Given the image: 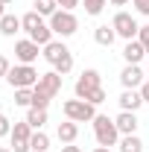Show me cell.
<instances>
[{"label":"cell","mask_w":149,"mask_h":152,"mask_svg":"<svg viewBox=\"0 0 149 152\" xmlns=\"http://www.w3.org/2000/svg\"><path fill=\"white\" fill-rule=\"evenodd\" d=\"M0 3H6V6H12V3H15V0H0Z\"/></svg>","instance_id":"obj_37"},{"label":"cell","mask_w":149,"mask_h":152,"mask_svg":"<svg viewBox=\"0 0 149 152\" xmlns=\"http://www.w3.org/2000/svg\"><path fill=\"white\" fill-rule=\"evenodd\" d=\"M120 111H137L140 105H143V96H140V91H126L123 88V94H120Z\"/></svg>","instance_id":"obj_13"},{"label":"cell","mask_w":149,"mask_h":152,"mask_svg":"<svg viewBox=\"0 0 149 152\" xmlns=\"http://www.w3.org/2000/svg\"><path fill=\"white\" fill-rule=\"evenodd\" d=\"M32 6H35L38 15H41V18H47V20H50V18L58 12V3H56V0H35Z\"/></svg>","instance_id":"obj_22"},{"label":"cell","mask_w":149,"mask_h":152,"mask_svg":"<svg viewBox=\"0 0 149 152\" xmlns=\"http://www.w3.org/2000/svg\"><path fill=\"white\" fill-rule=\"evenodd\" d=\"M9 70H12V64H9V58L0 53V79H6L9 76Z\"/></svg>","instance_id":"obj_29"},{"label":"cell","mask_w":149,"mask_h":152,"mask_svg":"<svg viewBox=\"0 0 149 152\" xmlns=\"http://www.w3.org/2000/svg\"><path fill=\"white\" fill-rule=\"evenodd\" d=\"M93 152H111V146H96Z\"/></svg>","instance_id":"obj_35"},{"label":"cell","mask_w":149,"mask_h":152,"mask_svg":"<svg viewBox=\"0 0 149 152\" xmlns=\"http://www.w3.org/2000/svg\"><path fill=\"white\" fill-rule=\"evenodd\" d=\"M0 152H12V149H0Z\"/></svg>","instance_id":"obj_38"},{"label":"cell","mask_w":149,"mask_h":152,"mask_svg":"<svg viewBox=\"0 0 149 152\" xmlns=\"http://www.w3.org/2000/svg\"><path fill=\"white\" fill-rule=\"evenodd\" d=\"M41 56L47 58V64H50L56 73H61V76H67L70 70H73V53L67 50V44H64V41H56V38H53V41L44 47V53H41Z\"/></svg>","instance_id":"obj_1"},{"label":"cell","mask_w":149,"mask_h":152,"mask_svg":"<svg viewBox=\"0 0 149 152\" xmlns=\"http://www.w3.org/2000/svg\"><path fill=\"white\" fill-rule=\"evenodd\" d=\"M20 29H23V26H20L18 15H3V18H0V35L3 38H15Z\"/></svg>","instance_id":"obj_15"},{"label":"cell","mask_w":149,"mask_h":152,"mask_svg":"<svg viewBox=\"0 0 149 152\" xmlns=\"http://www.w3.org/2000/svg\"><path fill=\"white\" fill-rule=\"evenodd\" d=\"M61 152H82V149H79V146H73V143H64V146H61Z\"/></svg>","instance_id":"obj_33"},{"label":"cell","mask_w":149,"mask_h":152,"mask_svg":"<svg viewBox=\"0 0 149 152\" xmlns=\"http://www.w3.org/2000/svg\"><path fill=\"white\" fill-rule=\"evenodd\" d=\"M6 134H12V120L6 114H0V137H6Z\"/></svg>","instance_id":"obj_28"},{"label":"cell","mask_w":149,"mask_h":152,"mask_svg":"<svg viewBox=\"0 0 149 152\" xmlns=\"http://www.w3.org/2000/svg\"><path fill=\"white\" fill-rule=\"evenodd\" d=\"M50 23V29H53V35H61V38H70L79 29V20H76L73 12H67V9H58L53 18L47 20Z\"/></svg>","instance_id":"obj_5"},{"label":"cell","mask_w":149,"mask_h":152,"mask_svg":"<svg viewBox=\"0 0 149 152\" xmlns=\"http://www.w3.org/2000/svg\"><path fill=\"white\" fill-rule=\"evenodd\" d=\"M146 56V50H143V44L134 38V41H126V47H123V58H126V64H140Z\"/></svg>","instance_id":"obj_12"},{"label":"cell","mask_w":149,"mask_h":152,"mask_svg":"<svg viewBox=\"0 0 149 152\" xmlns=\"http://www.w3.org/2000/svg\"><path fill=\"white\" fill-rule=\"evenodd\" d=\"M61 82H64V76L56 73V70H47V73H41V79H38V91H44V94L50 96H58V91H61Z\"/></svg>","instance_id":"obj_10"},{"label":"cell","mask_w":149,"mask_h":152,"mask_svg":"<svg viewBox=\"0 0 149 152\" xmlns=\"http://www.w3.org/2000/svg\"><path fill=\"white\" fill-rule=\"evenodd\" d=\"M88 102H91V105H102V102H105V88H96V91L88 96Z\"/></svg>","instance_id":"obj_27"},{"label":"cell","mask_w":149,"mask_h":152,"mask_svg":"<svg viewBox=\"0 0 149 152\" xmlns=\"http://www.w3.org/2000/svg\"><path fill=\"white\" fill-rule=\"evenodd\" d=\"M61 111H64V117L67 120H73V123H91L93 117H96V105H91V102H85V99H67L64 105H61Z\"/></svg>","instance_id":"obj_3"},{"label":"cell","mask_w":149,"mask_h":152,"mask_svg":"<svg viewBox=\"0 0 149 152\" xmlns=\"http://www.w3.org/2000/svg\"><path fill=\"white\" fill-rule=\"evenodd\" d=\"M114 123H117V129H120V134H137V111H120L117 117H114Z\"/></svg>","instance_id":"obj_11"},{"label":"cell","mask_w":149,"mask_h":152,"mask_svg":"<svg viewBox=\"0 0 149 152\" xmlns=\"http://www.w3.org/2000/svg\"><path fill=\"white\" fill-rule=\"evenodd\" d=\"M146 76H149V70H146Z\"/></svg>","instance_id":"obj_39"},{"label":"cell","mask_w":149,"mask_h":152,"mask_svg":"<svg viewBox=\"0 0 149 152\" xmlns=\"http://www.w3.org/2000/svg\"><path fill=\"white\" fill-rule=\"evenodd\" d=\"M15 105L32 108V88H15Z\"/></svg>","instance_id":"obj_23"},{"label":"cell","mask_w":149,"mask_h":152,"mask_svg":"<svg viewBox=\"0 0 149 152\" xmlns=\"http://www.w3.org/2000/svg\"><path fill=\"white\" fill-rule=\"evenodd\" d=\"M96 88H102V76H99V70H93V67L82 70L79 79H76V85H73L76 96H79V99H85V102H88V96H91Z\"/></svg>","instance_id":"obj_6"},{"label":"cell","mask_w":149,"mask_h":152,"mask_svg":"<svg viewBox=\"0 0 149 152\" xmlns=\"http://www.w3.org/2000/svg\"><path fill=\"white\" fill-rule=\"evenodd\" d=\"M117 146H120V152H143V140L137 134H123Z\"/></svg>","instance_id":"obj_20"},{"label":"cell","mask_w":149,"mask_h":152,"mask_svg":"<svg viewBox=\"0 0 149 152\" xmlns=\"http://www.w3.org/2000/svg\"><path fill=\"white\" fill-rule=\"evenodd\" d=\"M82 6H85V12L91 18H96V15H102V9L108 6V0H82Z\"/></svg>","instance_id":"obj_24"},{"label":"cell","mask_w":149,"mask_h":152,"mask_svg":"<svg viewBox=\"0 0 149 152\" xmlns=\"http://www.w3.org/2000/svg\"><path fill=\"white\" fill-rule=\"evenodd\" d=\"M111 26H114V32L123 38V41H134L137 38V29H140V23L134 20V15H129V12H117L111 20Z\"/></svg>","instance_id":"obj_7"},{"label":"cell","mask_w":149,"mask_h":152,"mask_svg":"<svg viewBox=\"0 0 149 152\" xmlns=\"http://www.w3.org/2000/svg\"><path fill=\"white\" fill-rule=\"evenodd\" d=\"M58 6H61V9H67V12H73L76 6H79V3H82V0H56Z\"/></svg>","instance_id":"obj_31"},{"label":"cell","mask_w":149,"mask_h":152,"mask_svg":"<svg viewBox=\"0 0 149 152\" xmlns=\"http://www.w3.org/2000/svg\"><path fill=\"white\" fill-rule=\"evenodd\" d=\"M131 6H134L140 15H149V0H131Z\"/></svg>","instance_id":"obj_30"},{"label":"cell","mask_w":149,"mask_h":152,"mask_svg":"<svg viewBox=\"0 0 149 152\" xmlns=\"http://www.w3.org/2000/svg\"><path fill=\"white\" fill-rule=\"evenodd\" d=\"M50 99H53L50 94H44V91L32 88V108H47V105H50Z\"/></svg>","instance_id":"obj_25"},{"label":"cell","mask_w":149,"mask_h":152,"mask_svg":"<svg viewBox=\"0 0 149 152\" xmlns=\"http://www.w3.org/2000/svg\"><path fill=\"white\" fill-rule=\"evenodd\" d=\"M15 58H18L20 64H32V61L38 58V44L32 41V38L15 41Z\"/></svg>","instance_id":"obj_9"},{"label":"cell","mask_w":149,"mask_h":152,"mask_svg":"<svg viewBox=\"0 0 149 152\" xmlns=\"http://www.w3.org/2000/svg\"><path fill=\"white\" fill-rule=\"evenodd\" d=\"M137 91H140V96H143V102H149V76H146V82H143Z\"/></svg>","instance_id":"obj_32"},{"label":"cell","mask_w":149,"mask_h":152,"mask_svg":"<svg viewBox=\"0 0 149 152\" xmlns=\"http://www.w3.org/2000/svg\"><path fill=\"white\" fill-rule=\"evenodd\" d=\"M29 149H32V152H47V149H50V134L44 132V129L32 132V137H29Z\"/></svg>","instance_id":"obj_19"},{"label":"cell","mask_w":149,"mask_h":152,"mask_svg":"<svg viewBox=\"0 0 149 152\" xmlns=\"http://www.w3.org/2000/svg\"><path fill=\"white\" fill-rule=\"evenodd\" d=\"M26 123L32 126V129H44V123H47V108H29L26 111Z\"/></svg>","instance_id":"obj_21"},{"label":"cell","mask_w":149,"mask_h":152,"mask_svg":"<svg viewBox=\"0 0 149 152\" xmlns=\"http://www.w3.org/2000/svg\"><path fill=\"white\" fill-rule=\"evenodd\" d=\"M38 79H41V73H38L32 64H15L9 70V76H6V82L12 88H35Z\"/></svg>","instance_id":"obj_4"},{"label":"cell","mask_w":149,"mask_h":152,"mask_svg":"<svg viewBox=\"0 0 149 152\" xmlns=\"http://www.w3.org/2000/svg\"><path fill=\"white\" fill-rule=\"evenodd\" d=\"M93 126V137H96V143L99 146H114V143H120V129H117V123H114L111 117H105V114H96L91 120Z\"/></svg>","instance_id":"obj_2"},{"label":"cell","mask_w":149,"mask_h":152,"mask_svg":"<svg viewBox=\"0 0 149 152\" xmlns=\"http://www.w3.org/2000/svg\"><path fill=\"white\" fill-rule=\"evenodd\" d=\"M114 38H117V32H114V26H111V23H99V26L93 29V41H96L99 47H111V44H114Z\"/></svg>","instance_id":"obj_16"},{"label":"cell","mask_w":149,"mask_h":152,"mask_svg":"<svg viewBox=\"0 0 149 152\" xmlns=\"http://www.w3.org/2000/svg\"><path fill=\"white\" fill-rule=\"evenodd\" d=\"M111 6H126V3H131V0H108Z\"/></svg>","instance_id":"obj_34"},{"label":"cell","mask_w":149,"mask_h":152,"mask_svg":"<svg viewBox=\"0 0 149 152\" xmlns=\"http://www.w3.org/2000/svg\"><path fill=\"white\" fill-rule=\"evenodd\" d=\"M56 137L61 140V143H76V137H79V123H73V120H64V123H58Z\"/></svg>","instance_id":"obj_14"},{"label":"cell","mask_w":149,"mask_h":152,"mask_svg":"<svg viewBox=\"0 0 149 152\" xmlns=\"http://www.w3.org/2000/svg\"><path fill=\"white\" fill-rule=\"evenodd\" d=\"M3 15H6V3H0V18H3Z\"/></svg>","instance_id":"obj_36"},{"label":"cell","mask_w":149,"mask_h":152,"mask_svg":"<svg viewBox=\"0 0 149 152\" xmlns=\"http://www.w3.org/2000/svg\"><path fill=\"white\" fill-rule=\"evenodd\" d=\"M137 41L143 44V50H146V56H149V23H146V26H140V29H137Z\"/></svg>","instance_id":"obj_26"},{"label":"cell","mask_w":149,"mask_h":152,"mask_svg":"<svg viewBox=\"0 0 149 152\" xmlns=\"http://www.w3.org/2000/svg\"><path fill=\"white\" fill-rule=\"evenodd\" d=\"M143 82H146V73H143L140 64H126V67L120 70V85H123L126 91H137Z\"/></svg>","instance_id":"obj_8"},{"label":"cell","mask_w":149,"mask_h":152,"mask_svg":"<svg viewBox=\"0 0 149 152\" xmlns=\"http://www.w3.org/2000/svg\"><path fill=\"white\" fill-rule=\"evenodd\" d=\"M44 23H47V20L41 18L35 9H32V12H26V15L20 18V26H23V32H26V35H32V32H35V29H41Z\"/></svg>","instance_id":"obj_18"},{"label":"cell","mask_w":149,"mask_h":152,"mask_svg":"<svg viewBox=\"0 0 149 152\" xmlns=\"http://www.w3.org/2000/svg\"><path fill=\"white\" fill-rule=\"evenodd\" d=\"M32 132H35V129H32L26 120H20V123H15V126H12V134H9V137H12V143H29Z\"/></svg>","instance_id":"obj_17"}]
</instances>
